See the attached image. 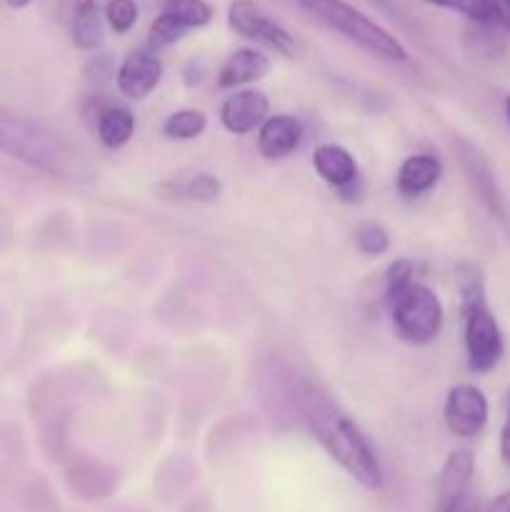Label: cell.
Wrapping results in <instances>:
<instances>
[{"label": "cell", "instance_id": "30", "mask_svg": "<svg viewBox=\"0 0 510 512\" xmlns=\"http://www.w3.org/2000/svg\"><path fill=\"white\" fill-rule=\"evenodd\" d=\"M500 458L505 465H510V420H505L500 430Z\"/></svg>", "mask_w": 510, "mask_h": 512}, {"label": "cell", "instance_id": "22", "mask_svg": "<svg viewBox=\"0 0 510 512\" xmlns=\"http://www.w3.org/2000/svg\"><path fill=\"white\" fill-rule=\"evenodd\" d=\"M173 190L178 193V198L195 200V203H215L223 193V183L213 173H195L193 178L178 183Z\"/></svg>", "mask_w": 510, "mask_h": 512}, {"label": "cell", "instance_id": "36", "mask_svg": "<svg viewBox=\"0 0 510 512\" xmlns=\"http://www.w3.org/2000/svg\"><path fill=\"white\" fill-rule=\"evenodd\" d=\"M5 3V0H0V5H3Z\"/></svg>", "mask_w": 510, "mask_h": 512}, {"label": "cell", "instance_id": "11", "mask_svg": "<svg viewBox=\"0 0 510 512\" xmlns=\"http://www.w3.org/2000/svg\"><path fill=\"white\" fill-rule=\"evenodd\" d=\"M58 20L68 28L75 48L83 53H93L103 45V15L95 0H58Z\"/></svg>", "mask_w": 510, "mask_h": 512}, {"label": "cell", "instance_id": "13", "mask_svg": "<svg viewBox=\"0 0 510 512\" xmlns=\"http://www.w3.org/2000/svg\"><path fill=\"white\" fill-rule=\"evenodd\" d=\"M313 168L330 188L338 190L340 195H348L360 178V168L355 155L338 143L318 145L313 153Z\"/></svg>", "mask_w": 510, "mask_h": 512}, {"label": "cell", "instance_id": "12", "mask_svg": "<svg viewBox=\"0 0 510 512\" xmlns=\"http://www.w3.org/2000/svg\"><path fill=\"white\" fill-rule=\"evenodd\" d=\"M303 138V123H300L295 115L278 113L268 115V118L263 120V125L258 128L255 145H258V153L263 155L265 160H283L300 148Z\"/></svg>", "mask_w": 510, "mask_h": 512}, {"label": "cell", "instance_id": "6", "mask_svg": "<svg viewBox=\"0 0 510 512\" xmlns=\"http://www.w3.org/2000/svg\"><path fill=\"white\" fill-rule=\"evenodd\" d=\"M228 25L240 38L265 45L283 58L295 55V38L288 33V28L270 18L255 0H233L228 5Z\"/></svg>", "mask_w": 510, "mask_h": 512}, {"label": "cell", "instance_id": "31", "mask_svg": "<svg viewBox=\"0 0 510 512\" xmlns=\"http://www.w3.org/2000/svg\"><path fill=\"white\" fill-rule=\"evenodd\" d=\"M483 512H510V490L500 493L493 503H488V508Z\"/></svg>", "mask_w": 510, "mask_h": 512}, {"label": "cell", "instance_id": "33", "mask_svg": "<svg viewBox=\"0 0 510 512\" xmlns=\"http://www.w3.org/2000/svg\"><path fill=\"white\" fill-rule=\"evenodd\" d=\"M5 3H8L13 10H23V8H28L33 0H5Z\"/></svg>", "mask_w": 510, "mask_h": 512}, {"label": "cell", "instance_id": "28", "mask_svg": "<svg viewBox=\"0 0 510 512\" xmlns=\"http://www.w3.org/2000/svg\"><path fill=\"white\" fill-rule=\"evenodd\" d=\"M438 512H480L478 498H475V495L468 490L465 495H460V498L450 500L448 505H443Z\"/></svg>", "mask_w": 510, "mask_h": 512}, {"label": "cell", "instance_id": "5", "mask_svg": "<svg viewBox=\"0 0 510 512\" xmlns=\"http://www.w3.org/2000/svg\"><path fill=\"white\" fill-rule=\"evenodd\" d=\"M465 330V353H468V368L473 373L485 375L500 363L503 358V333L498 328V320L490 313L488 303L473 305L468 310H460Z\"/></svg>", "mask_w": 510, "mask_h": 512}, {"label": "cell", "instance_id": "34", "mask_svg": "<svg viewBox=\"0 0 510 512\" xmlns=\"http://www.w3.org/2000/svg\"><path fill=\"white\" fill-rule=\"evenodd\" d=\"M505 115H508V123H510V95L508 100H505Z\"/></svg>", "mask_w": 510, "mask_h": 512}, {"label": "cell", "instance_id": "8", "mask_svg": "<svg viewBox=\"0 0 510 512\" xmlns=\"http://www.w3.org/2000/svg\"><path fill=\"white\" fill-rule=\"evenodd\" d=\"M443 420L455 438H475L488 425V398L470 383L455 385L445 395Z\"/></svg>", "mask_w": 510, "mask_h": 512}, {"label": "cell", "instance_id": "29", "mask_svg": "<svg viewBox=\"0 0 510 512\" xmlns=\"http://www.w3.org/2000/svg\"><path fill=\"white\" fill-rule=\"evenodd\" d=\"M495 10V20L510 33V0H490Z\"/></svg>", "mask_w": 510, "mask_h": 512}, {"label": "cell", "instance_id": "25", "mask_svg": "<svg viewBox=\"0 0 510 512\" xmlns=\"http://www.w3.org/2000/svg\"><path fill=\"white\" fill-rule=\"evenodd\" d=\"M140 18V8L135 0H108L105 5V20H108L110 30L118 35L130 33Z\"/></svg>", "mask_w": 510, "mask_h": 512}, {"label": "cell", "instance_id": "16", "mask_svg": "<svg viewBox=\"0 0 510 512\" xmlns=\"http://www.w3.org/2000/svg\"><path fill=\"white\" fill-rule=\"evenodd\" d=\"M475 475V458L470 450L460 448L448 455L443 470L438 475V510L448 505L450 500L460 498L470 490Z\"/></svg>", "mask_w": 510, "mask_h": 512}, {"label": "cell", "instance_id": "26", "mask_svg": "<svg viewBox=\"0 0 510 512\" xmlns=\"http://www.w3.org/2000/svg\"><path fill=\"white\" fill-rule=\"evenodd\" d=\"M415 280V263L410 258H398L388 265L385 270V298L393 293H398L400 288H405L408 283Z\"/></svg>", "mask_w": 510, "mask_h": 512}, {"label": "cell", "instance_id": "35", "mask_svg": "<svg viewBox=\"0 0 510 512\" xmlns=\"http://www.w3.org/2000/svg\"><path fill=\"white\" fill-rule=\"evenodd\" d=\"M505 420H510V400H508V418H505Z\"/></svg>", "mask_w": 510, "mask_h": 512}, {"label": "cell", "instance_id": "18", "mask_svg": "<svg viewBox=\"0 0 510 512\" xmlns=\"http://www.w3.org/2000/svg\"><path fill=\"white\" fill-rule=\"evenodd\" d=\"M205 128H208V118L203 110L195 108L173 110L163 120V135L170 140H195L205 133Z\"/></svg>", "mask_w": 510, "mask_h": 512}, {"label": "cell", "instance_id": "17", "mask_svg": "<svg viewBox=\"0 0 510 512\" xmlns=\"http://www.w3.org/2000/svg\"><path fill=\"white\" fill-rule=\"evenodd\" d=\"M135 128H138V120H135L133 110L118 103H108L95 118V135L108 150H120L123 145H128L135 135Z\"/></svg>", "mask_w": 510, "mask_h": 512}, {"label": "cell", "instance_id": "20", "mask_svg": "<svg viewBox=\"0 0 510 512\" xmlns=\"http://www.w3.org/2000/svg\"><path fill=\"white\" fill-rule=\"evenodd\" d=\"M163 10L180 20L188 30L205 28L213 20V5L208 0H160Z\"/></svg>", "mask_w": 510, "mask_h": 512}, {"label": "cell", "instance_id": "10", "mask_svg": "<svg viewBox=\"0 0 510 512\" xmlns=\"http://www.w3.org/2000/svg\"><path fill=\"white\" fill-rule=\"evenodd\" d=\"M270 115V100L263 90H233L220 105V125L230 135H250Z\"/></svg>", "mask_w": 510, "mask_h": 512}, {"label": "cell", "instance_id": "1", "mask_svg": "<svg viewBox=\"0 0 510 512\" xmlns=\"http://www.w3.org/2000/svg\"><path fill=\"white\" fill-rule=\"evenodd\" d=\"M295 403L313 438L350 478L358 480L368 490L383 488V468H380L373 445L355 425V420L338 403H333L325 390L305 378L298 380Z\"/></svg>", "mask_w": 510, "mask_h": 512}, {"label": "cell", "instance_id": "3", "mask_svg": "<svg viewBox=\"0 0 510 512\" xmlns=\"http://www.w3.org/2000/svg\"><path fill=\"white\" fill-rule=\"evenodd\" d=\"M295 3L373 58L385 60V63H408L410 55L405 45L383 25L360 13L355 5L345 0H295Z\"/></svg>", "mask_w": 510, "mask_h": 512}, {"label": "cell", "instance_id": "23", "mask_svg": "<svg viewBox=\"0 0 510 512\" xmlns=\"http://www.w3.org/2000/svg\"><path fill=\"white\" fill-rule=\"evenodd\" d=\"M353 238H355V248H358L363 255H370V258H378V255L388 253L390 248L388 230H385L380 223H373V220L360 223L358 228H355Z\"/></svg>", "mask_w": 510, "mask_h": 512}, {"label": "cell", "instance_id": "4", "mask_svg": "<svg viewBox=\"0 0 510 512\" xmlns=\"http://www.w3.org/2000/svg\"><path fill=\"white\" fill-rule=\"evenodd\" d=\"M385 303L390 308V323H393L395 335L405 345L423 348V345L433 343L443 330V303H440L438 293L425 283L413 280L398 293L388 295Z\"/></svg>", "mask_w": 510, "mask_h": 512}, {"label": "cell", "instance_id": "7", "mask_svg": "<svg viewBox=\"0 0 510 512\" xmlns=\"http://www.w3.org/2000/svg\"><path fill=\"white\" fill-rule=\"evenodd\" d=\"M453 145H455V155H458L460 160V168H463L465 180L470 183L473 193L478 195L480 203H483L485 208H488L490 213L505 225V228H510V218H508V208H505L503 193H500L498 180H495L493 168H490L483 150L463 138L455 140Z\"/></svg>", "mask_w": 510, "mask_h": 512}, {"label": "cell", "instance_id": "21", "mask_svg": "<svg viewBox=\"0 0 510 512\" xmlns=\"http://www.w3.org/2000/svg\"><path fill=\"white\" fill-rule=\"evenodd\" d=\"M185 33H188V28H185V25L180 23L175 15H170L168 10H160V13L155 15L153 23H150L148 40H145V45H148L150 50H155V53H160V50H165V48H170V45L178 43Z\"/></svg>", "mask_w": 510, "mask_h": 512}, {"label": "cell", "instance_id": "19", "mask_svg": "<svg viewBox=\"0 0 510 512\" xmlns=\"http://www.w3.org/2000/svg\"><path fill=\"white\" fill-rule=\"evenodd\" d=\"M455 283L460 293V310H468L473 305L488 303L485 300V280L478 265L458 263L455 265Z\"/></svg>", "mask_w": 510, "mask_h": 512}, {"label": "cell", "instance_id": "24", "mask_svg": "<svg viewBox=\"0 0 510 512\" xmlns=\"http://www.w3.org/2000/svg\"><path fill=\"white\" fill-rule=\"evenodd\" d=\"M430 5H438V8L455 10V13L465 15L468 20H473L475 25H495V10L490 0H425Z\"/></svg>", "mask_w": 510, "mask_h": 512}, {"label": "cell", "instance_id": "32", "mask_svg": "<svg viewBox=\"0 0 510 512\" xmlns=\"http://www.w3.org/2000/svg\"><path fill=\"white\" fill-rule=\"evenodd\" d=\"M373 5H378L380 10H385V13L390 15V18H400L398 15V5H393V0H370Z\"/></svg>", "mask_w": 510, "mask_h": 512}, {"label": "cell", "instance_id": "2", "mask_svg": "<svg viewBox=\"0 0 510 512\" xmlns=\"http://www.w3.org/2000/svg\"><path fill=\"white\" fill-rule=\"evenodd\" d=\"M0 153L48 178L85 180L93 165L73 143L60 138L38 120L0 105Z\"/></svg>", "mask_w": 510, "mask_h": 512}, {"label": "cell", "instance_id": "14", "mask_svg": "<svg viewBox=\"0 0 510 512\" xmlns=\"http://www.w3.org/2000/svg\"><path fill=\"white\" fill-rule=\"evenodd\" d=\"M443 178V160L430 153H415L400 163L395 188L403 198H420L430 193Z\"/></svg>", "mask_w": 510, "mask_h": 512}, {"label": "cell", "instance_id": "27", "mask_svg": "<svg viewBox=\"0 0 510 512\" xmlns=\"http://www.w3.org/2000/svg\"><path fill=\"white\" fill-rule=\"evenodd\" d=\"M85 78L95 85H103L108 83L110 78L115 80V68H113V60L108 55H95L88 65H85Z\"/></svg>", "mask_w": 510, "mask_h": 512}, {"label": "cell", "instance_id": "15", "mask_svg": "<svg viewBox=\"0 0 510 512\" xmlns=\"http://www.w3.org/2000/svg\"><path fill=\"white\" fill-rule=\"evenodd\" d=\"M273 63L265 53L255 48H238L225 58L218 70V88L220 90H238L243 85L258 83L270 73Z\"/></svg>", "mask_w": 510, "mask_h": 512}, {"label": "cell", "instance_id": "9", "mask_svg": "<svg viewBox=\"0 0 510 512\" xmlns=\"http://www.w3.org/2000/svg\"><path fill=\"white\" fill-rule=\"evenodd\" d=\"M163 80V63L148 45L133 48L115 68V88L128 100H145Z\"/></svg>", "mask_w": 510, "mask_h": 512}]
</instances>
